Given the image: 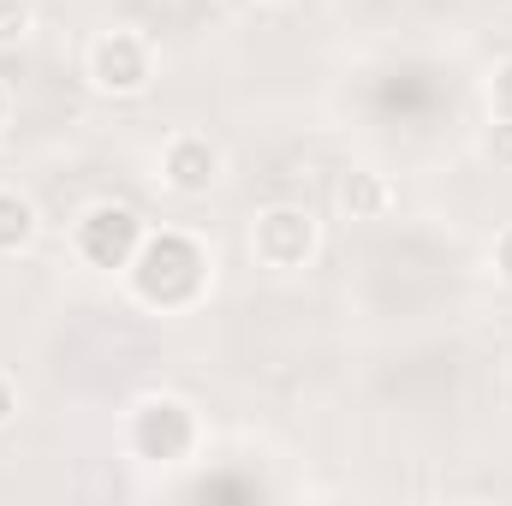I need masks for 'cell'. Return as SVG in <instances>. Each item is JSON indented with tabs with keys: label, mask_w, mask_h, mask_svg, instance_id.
Masks as SVG:
<instances>
[{
	"label": "cell",
	"mask_w": 512,
	"mask_h": 506,
	"mask_svg": "<svg viewBox=\"0 0 512 506\" xmlns=\"http://www.w3.org/2000/svg\"><path fill=\"white\" fill-rule=\"evenodd\" d=\"M209 280H215V256L185 227H149L137 256L126 262V292L143 310H161V316L203 304Z\"/></svg>",
	"instance_id": "cell-1"
},
{
	"label": "cell",
	"mask_w": 512,
	"mask_h": 506,
	"mask_svg": "<svg viewBox=\"0 0 512 506\" xmlns=\"http://www.w3.org/2000/svg\"><path fill=\"white\" fill-rule=\"evenodd\" d=\"M203 447V417L179 393H143L126 411V453L137 465H185Z\"/></svg>",
	"instance_id": "cell-2"
},
{
	"label": "cell",
	"mask_w": 512,
	"mask_h": 506,
	"mask_svg": "<svg viewBox=\"0 0 512 506\" xmlns=\"http://www.w3.org/2000/svg\"><path fill=\"white\" fill-rule=\"evenodd\" d=\"M84 78H90V90H102V96H114V102L143 96V90L155 84V42H149L143 30H131V24L102 30V36L90 42V54H84Z\"/></svg>",
	"instance_id": "cell-3"
},
{
	"label": "cell",
	"mask_w": 512,
	"mask_h": 506,
	"mask_svg": "<svg viewBox=\"0 0 512 506\" xmlns=\"http://www.w3.org/2000/svg\"><path fill=\"white\" fill-rule=\"evenodd\" d=\"M143 215L131 203H90L78 221H72V251L84 268H102V274H126V262L143 245Z\"/></svg>",
	"instance_id": "cell-4"
},
{
	"label": "cell",
	"mask_w": 512,
	"mask_h": 506,
	"mask_svg": "<svg viewBox=\"0 0 512 506\" xmlns=\"http://www.w3.org/2000/svg\"><path fill=\"white\" fill-rule=\"evenodd\" d=\"M316 245H322V227H316V215L304 203H268L251 221V256L262 268L292 274V268H304L316 256Z\"/></svg>",
	"instance_id": "cell-5"
},
{
	"label": "cell",
	"mask_w": 512,
	"mask_h": 506,
	"mask_svg": "<svg viewBox=\"0 0 512 506\" xmlns=\"http://www.w3.org/2000/svg\"><path fill=\"white\" fill-rule=\"evenodd\" d=\"M161 185L173 197H209L221 185V143L209 131H173L161 143Z\"/></svg>",
	"instance_id": "cell-6"
},
{
	"label": "cell",
	"mask_w": 512,
	"mask_h": 506,
	"mask_svg": "<svg viewBox=\"0 0 512 506\" xmlns=\"http://www.w3.org/2000/svg\"><path fill=\"white\" fill-rule=\"evenodd\" d=\"M340 209H346L352 221H382L387 209H393L387 173H376V167H352V173L340 179Z\"/></svg>",
	"instance_id": "cell-7"
},
{
	"label": "cell",
	"mask_w": 512,
	"mask_h": 506,
	"mask_svg": "<svg viewBox=\"0 0 512 506\" xmlns=\"http://www.w3.org/2000/svg\"><path fill=\"white\" fill-rule=\"evenodd\" d=\"M36 233H42V215H36V203H30L24 191L0 185V256L30 251V245H36Z\"/></svg>",
	"instance_id": "cell-8"
},
{
	"label": "cell",
	"mask_w": 512,
	"mask_h": 506,
	"mask_svg": "<svg viewBox=\"0 0 512 506\" xmlns=\"http://www.w3.org/2000/svg\"><path fill=\"white\" fill-rule=\"evenodd\" d=\"M30 36V0H0V48H18Z\"/></svg>",
	"instance_id": "cell-9"
},
{
	"label": "cell",
	"mask_w": 512,
	"mask_h": 506,
	"mask_svg": "<svg viewBox=\"0 0 512 506\" xmlns=\"http://www.w3.org/2000/svg\"><path fill=\"white\" fill-rule=\"evenodd\" d=\"M483 155H489L495 167H512V120L489 114V126H483Z\"/></svg>",
	"instance_id": "cell-10"
},
{
	"label": "cell",
	"mask_w": 512,
	"mask_h": 506,
	"mask_svg": "<svg viewBox=\"0 0 512 506\" xmlns=\"http://www.w3.org/2000/svg\"><path fill=\"white\" fill-rule=\"evenodd\" d=\"M489 114L512 120V60H501V66L489 72Z\"/></svg>",
	"instance_id": "cell-11"
},
{
	"label": "cell",
	"mask_w": 512,
	"mask_h": 506,
	"mask_svg": "<svg viewBox=\"0 0 512 506\" xmlns=\"http://www.w3.org/2000/svg\"><path fill=\"white\" fill-rule=\"evenodd\" d=\"M489 268H495L501 286H512V221L495 233V245H489Z\"/></svg>",
	"instance_id": "cell-12"
},
{
	"label": "cell",
	"mask_w": 512,
	"mask_h": 506,
	"mask_svg": "<svg viewBox=\"0 0 512 506\" xmlns=\"http://www.w3.org/2000/svg\"><path fill=\"white\" fill-rule=\"evenodd\" d=\"M12 417H18V381H12L6 370H0V429H6Z\"/></svg>",
	"instance_id": "cell-13"
},
{
	"label": "cell",
	"mask_w": 512,
	"mask_h": 506,
	"mask_svg": "<svg viewBox=\"0 0 512 506\" xmlns=\"http://www.w3.org/2000/svg\"><path fill=\"white\" fill-rule=\"evenodd\" d=\"M6 114H12V96H6V84H0V126H6Z\"/></svg>",
	"instance_id": "cell-14"
},
{
	"label": "cell",
	"mask_w": 512,
	"mask_h": 506,
	"mask_svg": "<svg viewBox=\"0 0 512 506\" xmlns=\"http://www.w3.org/2000/svg\"><path fill=\"white\" fill-rule=\"evenodd\" d=\"M179 6H197V12H203V6H215V0H179Z\"/></svg>",
	"instance_id": "cell-15"
},
{
	"label": "cell",
	"mask_w": 512,
	"mask_h": 506,
	"mask_svg": "<svg viewBox=\"0 0 512 506\" xmlns=\"http://www.w3.org/2000/svg\"><path fill=\"white\" fill-rule=\"evenodd\" d=\"M262 6H286V0H262Z\"/></svg>",
	"instance_id": "cell-16"
}]
</instances>
